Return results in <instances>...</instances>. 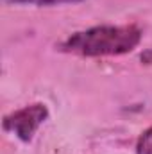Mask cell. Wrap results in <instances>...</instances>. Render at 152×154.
Here are the masks:
<instances>
[{
	"label": "cell",
	"instance_id": "7a4b0ae2",
	"mask_svg": "<svg viewBox=\"0 0 152 154\" xmlns=\"http://www.w3.org/2000/svg\"><path fill=\"white\" fill-rule=\"evenodd\" d=\"M48 118V109L45 104H31L22 109L13 111L4 118V129L13 133L22 142H31L38 127Z\"/></svg>",
	"mask_w": 152,
	"mask_h": 154
},
{
	"label": "cell",
	"instance_id": "277c9868",
	"mask_svg": "<svg viewBox=\"0 0 152 154\" xmlns=\"http://www.w3.org/2000/svg\"><path fill=\"white\" fill-rule=\"evenodd\" d=\"M11 4H29V5H59V4H74L82 0H5Z\"/></svg>",
	"mask_w": 152,
	"mask_h": 154
},
{
	"label": "cell",
	"instance_id": "3957f363",
	"mask_svg": "<svg viewBox=\"0 0 152 154\" xmlns=\"http://www.w3.org/2000/svg\"><path fill=\"white\" fill-rule=\"evenodd\" d=\"M136 154H152V127L140 134L136 142Z\"/></svg>",
	"mask_w": 152,
	"mask_h": 154
},
{
	"label": "cell",
	"instance_id": "5b68a950",
	"mask_svg": "<svg viewBox=\"0 0 152 154\" xmlns=\"http://www.w3.org/2000/svg\"><path fill=\"white\" fill-rule=\"evenodd\" d=\"M140 61H141L143 65H152V47L147 48V50H143V52L140 54Z\"/></svg>",
	"mask_w": 152,
	"mask_h": 154
},
{
	"label": "cell",
	"instance_id": "6da1fadb",
	"mask_svg": "<svg viewBox=\"0 0 152 154\" xmlns=\"http://www.w3.org/2000/svg\"><path fill=\"white\" fill-rule=\"evenodd\" d=\"M141 31L136 25H95L65 39L59 48L86 57L122 56L138 47Z\"/></svg>",
	"mask_w": 152,
	"mask_h": 154
}]
</instances>
